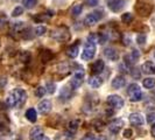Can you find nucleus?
Returning <instances> with one entry per match:
<instances>
[{"label": "nucleus", "instance_id": "obj_1", "mask_svg": "<svg viewBox=\"0 0 155 140\" xmlns=\"http://www.w3.org/2000/svg\"><path fill=\"white\" fill-rule=\"evenodd\" d=\"M27 101V93L23 89L16 88L8 95L6 103L9 108H21Z\"/></svg>", "mask_w": 155, "mask_h": 140}, {"label": "nucleus", "instance_id": "obj_2", "mask_svg": "<svg viewBox=\"0 0 155 140\" xmlns=\"http://www.w3.org/2000/svg\"><path fill=\"white\" fill-rule=\"evenodd\" d=\"M94 54H96V41H94V35H91V36H89L87 42L84 46L83 53H82V58L84 61H90L94 57Z\"/></svg>", "mask_w": 155, "mask_h": 140}, {"label": "nucleus", "instance_id": "obj_3", "mask_svg": "<svg viewBox=\"0 0 155 140\" xmlns=\"http://www.w3.org/2000/svg\"><path fill=\"white\" fill-rule=\"evenodd\" d=\"M51 38L58 42L68 41L70 39V33L67 27H58L51 32Z\"/></svg>", "mask_w": 155, "mask_h": 140}, {"label": "nucleus", "instance_id": "obj_4", "mask_svg": "<svg viewBox=\"0 0 155 140\" xmlns=\"http://www.w3.org/2000/svg\"><path fill=\"white\" fill-rule=\"evenodd\" d=\"M127 95L130 97V101L131 102H139L142 98V92H141V89L138 84L132 83L130 84L127 88Z\"/></svg>", "mask_w": 155, "mask_h": 140}, {"label": "nucleus", "instance_id": "obj_5", "mask_svg": "<svg viewBox=\"0 0 155 140\" xmlns=\"http://www.w3.org/2000/svg\"><path fill=\"white\" fill-rule=\"evenodd\" d=\"M135 11H137V13L139 15L148 16L152 13V11H153V6L150 4L146 2V1H139L137 4V6H135Z\"/></svg>", "mask_w": 155, "mask_h": 140}, {"label": "nucleus", "instance_id": "obj_6", "mask_svg": "<svg viewBox=\"0 0 155 140\" xmlns=\"http://www.w3.org/2000/svg\"><path fill=\"white\" fill-rule=\"evenodd\" d=\"M84 82V70L82 69H77L75 72H74V76L71 77V86L74 89H78L79 86L83 84Z\"/></svg>", "mask_w": 155, "mask_h": 140}, {"label": "nucleus", "instance_id": "obj_7", "mask_svg": "<svg viewBox=\"0 0 155 140\" xmlns=\"http://www.w3.org/2000/svg\"><path fill=\"white\" fill-rule=\"evenodd\" d=\"M107 104L112 109L119 110L124 106V99L118 95H111L107 97Z\"/></svg>", "mask_w": 155, "mask_h": 140}, {"label": "nucleus", "instance_id": "obj_8", "mask_svg": "<svg viewBox=\"0 0 155 140\" xmlns=\"http://www.w3.org/2000/svg\"><path fill=\"white\" fill-rule=\"evenodd\" d=\"M126 0H106V4L112 12H119L125 6Z\"/></svg>", "mask_w": 155, "mask_h": 140}, {"label": "nucleus", "instance_id": "obj_9", "mask_svg": "<svg viewBox=\"0 0 155 140\" xmlns=\"http://www.w3.org/2000/svg\"><path fill=\"white\" fill-rule=\"evenodd\" d=\"M29 138L31 140H43L45 133L41 126H34L29 132Z\"/></svg>", "mask_w": 155, "mask_h": 140}, {"label": "nucleus", "instance_id": "obj_10", "mask_svg": "<svg viewBox=\"0 0 155 140\" xmlns=\"http://www.w3.org/2000/svg\"><path fill=\"white\" fill-rule=\"evenodd\" d=\"M38 110H39V112L41 115H47V113H49L50 110H51V103H50V101H48V99L41 101L39 103V105H38Z\"/></svg>", "mask_w": 155, "mask_h": 140}, {"label": "nucleus", "instance_id": "obj_11", "mask_svg": "<svg viewBox=\"0 0 155 140\" xmlns=\"http://www.w3.org/2000/svg\"><path fill=\"white\" fill-rule=\"evenodd\" d=\"M123 126H124V122L121 119H114L113 122H111L109 124V130L113 134H117V133H119Z\"/></svg>", "mask_w": 155, "mask_h": 140}, {"label": "nucleus", "instance_id": "obj_12", "mask_svg": "<svg viewBox=\"0 0 155 140\" xmlns=\"http://www.w3.org/2000/svg\"><path fill=\"white\" fill-rule=\"evenodd\" d=\"M104 55H105L106 58H109L110 61H118V58H119V53L117 52L114 48H112V47L106 48L104 50Z\"/></svg>", "mask_w": 155, "mask_h": 140}, {"label": "nucleus", "instance_id": "obj_13", "mask_svg": "<svg viewBox=\"0 0 155 140\" xmlns=\"http://www.w3.org/2000/svg\"><path fill=\"white\" fill-rule=\"evenodd\" d=\"M104 67H105L104 61L97 60V61H94V62L92 63V65H91V72H92L93 75H99L101 71L104 70Z\"/></svg>", "mask_w": 155, "mask_h": 140}, {"label": "nucleus", "instance_id": "obj_14", "mask_svg": "<svg viewBox=\"0 0 155 140\" xmlns=\"http://www.w3.org/2000/svg\"><path fill=\"white\" fill-rule=\"evenodd\" d=\"M8 131H9V123H8V119L6 118V116H4V115L0 113V135L7 133Z\"/></svg>", "mask_w": 155, "mask_h": 140}, {"label": "nucleus", "instance_id": "obj_15", "mask_svg": "<svg viewBox=\"0 0 155 140\" xmlns=\"http://www.w3.org/2000/svg\"><path fill=\"white\" fill-rule=\"evenodd\" d=\"M130 123L132 125L139 126V125H142L145 123V119H143L141 113H132V115H130Z\"/></svg>", "mask_w": 155, "mask_h": 140}, {"label": "nucleus", "instance_id": "obj_16", "mask_svg": "<svg viewBox=\"0 0 155 140\" xmlns=\"http://www.w3.org/2000/svg\"><path fill=\"white\" fill-rule=\"evenodd\" d=\"M101 19V16L97 15V13H91V14H87L84 19V23L86 26H94L97 21Z\"/></svg>", "mask_w": 155, "mask_h": 140}, {"label": "nucleus", "instance_id": "obj_17", "mask_svg": "<svg viewBox=\"0 0 155 140\" xmlns=\"http://www.w3.org/2000/svg\"><path fill=\"white\" fill-rule=\"evenodd\" d=\"M103 78L99 75H93L89 78V85L92 86V88H99L103 84Z\"/></svg>", "mask_w": 155, "mask_h": 140}, {"label": "nucleus", "instance_id": "obj_18", "mask_svg": "<svg viewBox=\"0 0 155 140\" xmlns=\"http://www.w3.org/2000/svg\"><path fill=\"white\" fill-rule=\"evenodd\" d=\"M126 84V79L123 76H117L114 77V79L112 81V88L114 89H120Z\"/></svg>", "mask_w": 155, "mask_h": 140}, {"label": "nucleus", "instance_id": "obj_19", "mask_svg": "<svg viewBox=\"0 0 155 140\" xmlns=\"http://www.w3.org/2000/svg\"><path fill=\"white\" fill-rule=\"evenodd\" d=\"M142 71H143L145 74H148V75H150V74H154V72H155L154 63L150 62V61H148V62L143 63V64H142Z\"/></svg>", "mask_w": 155, "mask_h": 140}, {"label": "nucleus", "instance_id": "obj_20", "mask_svg": "<svg viewBox=\"0 0 155 140\" xmlns=\"http://www.w3.org/2000/svg\"><path fill=\"white\" fill-rule=\"evenodd\" d=\"M78 52H79L78 45H74V46L69 47V48L67 49V55L69 56L70 58H75V57H77Z\"/></svg>", "mask_w": 155, "mask_h": 140}, {"label": "nucleus", "instance_id": "obj_21", "mask_svg": "<svg viewBox=\"0 0 155 140\" xmlns=\"http://www.w3.org/2000/svg\"><path fill=\"white\" fill-rule=\"evenodd\" d=\"M26 118L31 122V123H35L36 119H38V115H36V111L34 109H28L26 111Z\"/></svg>", "mask_w": 155, "mask_h": 140}, {"label": "nucleus", "instance_id": "obj_22", "mask_svg": "<svg viewBox=\"0 0 155 140\" xmlns=\"http://www.w3.org/2000/svg\"><path fill=\"white\" fill-rule=\"evenodd\" d=\"M40 57H41L42 62H48V61H50V60H51V57H53V53H51L50 50H48V49H45V50H42V52H41Z\"/></svg>", "mask_w": 155, "mask_h": 140}, {"label": "nucleus", "instance_id": "obj_23", "mask_svg": "<svg viewBox=\"0 0 155 140\" xmlns=\"http://www.w3.org/2000/svg\"><path fill=\"white\" fill-rule=\"evenodd\" d=\"M142 84H143V86L146 89H153L155 86V78H152V77L146 78V79H143Z\"/></svg>", "mask_w": 155, "mask_h": 140}, {"label": "nucleus", "instance_id": "obj_24", "mask_svg": "<svg viewBox=\"0 0 155 140\" xmlns=\"http://www.w3.org/2000/svg\"><path fill=\"white\" fill-rule=\"evenodd\" d=\"M78 125H79V122L78 120H71L69 124H68V128L71 133L75 132L76 130L78 128Z\"/></svg>", "mask_w": 155, "mask_h": 140}, {"label": "nucleus", "instance_id": "obj_25", "mask_svg": "<svg viewBox=\"0 0 155 140\" xmlns=\"http://www.w3.org/2000/svg\"><path fill=\"white\" fill-rule=\"evenodd\" d=\"M22 4L23 6H25V8L31 9V8H33L36 5V0H22Z\"/></svg>", "mask_w": 155, "mask_h": 140}, {"label": "nucleus", "instance_id": "obj_26", "mask_svg": "<svg viewBox=\"0 0 155 140\" xmlns=\"http://www.w3.org/2000/svg\"><path fill=\"white\" fill-rule=\"evenodd\" d=\"M133 20V15L131 13H125L121 15V21L124 23H131Z\"/></svg>", "mask_w": 155, "mask_h": 140}, {"label": "nucleus", "instance_id": "obj_27", "mask_svg": "<svg viewBox=\"0 0 155 140\" xmlns=\"http://www.w3.org/2000/svg\"><path fill=\"white\" fill-rule=\"evenodd\" d=\"M145 108H146L147 110H154L155 109V101L154 99H153V98L147 99L146 103H145Z\"/></svg>", "mask_w": 155, "mask_h": 140}, {"label": "nucleus", "instance_id": "obj_28", "mask_svg": "<svg viewBox=\"0 0 155 140\" xmlns=\"http://www.w3.org/2000/svg\"><path fill=\"white\" fill-rule=\"evenodd\" d=\"M82 9H83L82 5H75V6L72 7V9H71V12H72V14H74V15L77 16L82 13Z\"/></svg>", "mask_w": 155, "mask_h": 140}, {"label": "nucleus", "instance_id": "obj_29", "mask_svg": "<svg viewBox=\"0 0 155 140\" xmlns=\"http://www.w3.org/2000/svg\"><path fill=\"white\" fill-rule=\"evenodd\" d=\"M47 28L45 26H39V27H36L35 28V35L36 36H41V35H43L45 33H46Z\"/></svg>", "mask_w": 155, "mask_h": 140}, {"label": "nucleus", "instance_id": "obj_30", "mask_svg": "<svg viewBox=\"0 0 155 140\" xmlns=\"http://www.w3.org/2000/svg\"><path fill=\"white\" fill-rule=\"evenodd\" d=\"M47 90L45 86H39L36 90H35V95L38 96V97H43L45 95H46Z\"/></svg>", "mask_w": 155, "mask_h": 140}, {"label": "nucleus", "instance_id": "obj_31", "mask_svg": "<svg viewBox=\"0 0 155 140\" xmlns=\"http://www.w3.org/2000/svg\"><path fill=\"white\" fill-rule=\"evenodd\" d=\"M22 13H23V8L21 7V6H18V7H15L14 9H13L12 15H13V16H19V15H21Z\"/></svg>", "mask_w": 155, "mask_h": 140}, {"label": "nucleus", "instance_id": "obj_32", "mask_svg": "<svg viewBox=\"0 0 155 140\" xmlns=\"http://www.w3.org/2000/svg\"><path fill=\"white\" fill-rule=\"evenodd\" d=\"M46 90L48 93H54L55 90H56V86H55V84H53V83H48L46 86Z\"/></svg>", "mask_w": 155, "mask_h": 140}, {"label": "nucleus", "instance_id": "obj_33", "mask_svg": "<svg viewBox=\"0 0 155 140\" xmlns=\"http://www.w3.org/2000/svg\"><path fill=\"white\" fill-rule=\"evenodd\" d=\"M147 123L148 124H154L155 123V112H152L147 116Z\"/></svg>", "mask_w": 155, "mask_h": 140}, {"label": "nucleus", "instance_id": "obj_34", "mask_svg": "<svg viewBox=\"0 0 155 140\" xmlns=\"http://www.w3.org/2000/svg\"><path fill=\"white\" fill-rule=\"evenodd\" d=\"M137 42H138L139 45H143V43L146 42V36H145V35H138V36H137Z\"/></svg>", "mask_w": 155, "mask_h": 140}, {"label": "nucleus", "instance_id": "obj_35", "mask_svg": "<svg viewBox=\"0 0 155 140\" xmlns=\"http://www.w3.org/2000/svg\"><path fill=\"white\" fill-rule=\"evenodd\" d=\"M133 135V131L131 128H127V130H125L124 131V137L125 138H127V139H130V138H132Z\"/></svg>", "mask_w": 155, "mask_h": 140}, {"label": "nucleus", "instance_id": "obj_36", "mask_svg": "<svg viewBox=\"0 0 155 140\" xmlns=\"http://www.w3.org/2000/svg\"><path fill=\"white\" fill-rule=\"evenodd\" d=\"M98 0H85V4L86 5H89V6H91V7H94V6H97L98 5Z\"/></svg>", "mask_w": 155, "mask_h": 140}, {"label": "nucleus", "instance_id": "obj_37", "mask_svg": "<svg viewBox=\"0 0 155 140\" xmlns=\"http://www.w3.org/2000/svg\"><path fill=\"white\" fill-rule=\"evenodd\" d=\"M7 21V18H6V15H4V14H1L0 13V27H2L4 25H5V22Z\"/></svg>", "mask_w": 155, "mask_h": 140}, {"label": "nucleus", "instance_id": "obj_38", "mask_svg": "<svg viewBox=\"0 0 155 140\" xmlns=\"http://www.w3.org/2000/svg\"><path fill=\"white\" fill-rule=\"evenodd\" d=\"M81 140H96V139H94V137H93L92 134H86Z\"/></svg>", "mask_w": 155, "mask_h": 140}, {"label": "nucleus", "instance_id": "obj_39", "mask_svg": "<svg viewBox=\"0 0 155 140\" xmlns=\"http://www.w3.org/2000/svg\"><path fill=\"white\" fill-rule=\"evenodd\" d=\"M152 134L155 137V124L153 125V127H152Z\"/></svg>", "mask_w": 155, "mask_h": 140}, {"label": "nucleus", "instance_id": "obj_40", "mask_svg": "<svg viewBox=\"0 0 155 140\" xmlns=\"http://www.w3.org/2000/svg\"><path fill=\"white\" fill-rule=\"evenodd\" d=\"M43 140H49V139H48V138H46V137H45V138H43Z\"/></svg>", "mask_w": 155, "mask_h": 140}, {"label": "nucleus", "instance_id": "obj_41", "mask_svg": "<svg viewBox=\"0 0 155 140\" xmlns=\"http://www.w3.org/2000/svg\"><path fill=\"white\" fill-rule=\"evenodd\" d=\"M154 56H155V53H154Z\"/></svg>", "mask_w": 155, "mask_h": 140}]
</instances>
